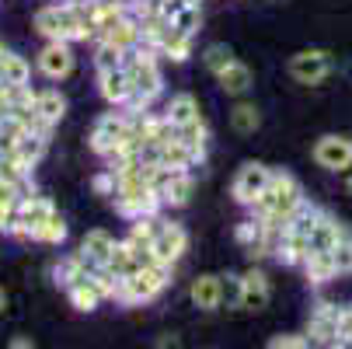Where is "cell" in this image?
<instances>
[{"label": "cell", "instance_id": "obj_1", "mask_svg": "<svg viewBox=\"0 0 352 349\" xmlns=\"http://www.w3.org/2000/svg\"><path fill=\"white\" fill-rule=\"evenodd\" d=\"M157 49L154 45H133L122 53V67L133 81V98L126 102V112H146L157 102V94L164 91V77H161V63H157Z\"/></svg>", "mask_w": 352, "mask_h": 349}, {"label": "cell", "instance_id": "obj_2", "mask_svg": "<svg viewBox=\"0 0 352 349\" xmlns=\"http://www.w3.org/2000/svg\"><path fill=\"white\" fill-rule=\"evenodd\" d=\"M304 199H307V195H304V185H300L289 171H272L265 192H262L248 210L255 213V217H262L272 231H283V227L289 224V217L300 210V203H304Z\"/></svg>", "mask_w": 352, "mask_h": 349}, {"label": "cell", "instance_id": "obj_3", "mask_svg": "<svg viewBox=\"0 0 352 349\" xmlns=\"http://www.w3.org/2000/svg\"><path fill=\"white\" fill-rule=\"evenodd\" d=\"M35 32L42 39H63V42H91V28L84 25L74 0H53L35 14Z\"/></svg>", "mask_w": 352, "mask_h": 349}, {"label": "cell", "instance_id": "obj_4", "mask_svg": "<svg viewBox=\"0 0 352 349\" xmlns=\"http://www.w3.org/2000/svg\"><path fill=\"white\" fill-rule=\"evenodd\" d=\"M171 283V266H143L140 273L126 276L119 283V293H116V304H146V301H154V297H161Z\"/></svg>", "mask_w": 352, "mask_h": 349}, {"label": "cell", "instance_id": "obj_5", "mask_svg": "<svg viewBox=\"0 0 352 349\" xmlns=\"http://www.w3.org/2000/svg\"><path fill=\"white\" fill-rule=\"evenodd\" d=\"M126 133H129V112L126 109H112V112H105L102 119L94 123V129L87 136V147L102 161H109V158H116V151L122 147Z\"/></svg>", "mask_w": 352, "mask_h": 349}, {"label": "cell", "instance_id": "obj_6", "mask_svg": "<svg viewBox=\"0 0 352 349\" xmlns=\"http://www.w3.org/2000/svg\"><path fill=\"white\" fill-rule=\"evenodd\" d=\"M38 74L45 81H67L77 67V56H74V42H63V39H45V45L38 49Z\"/></svg>", "mask_w": 352, "mask_h": 349}, {"label": "cell", "instance_id": "obj_7", "mask_svg": "<svg viewBox=\"0 0 352 349\" xmlns=\"http://www.w3.org/2000/svg\"><path fill=\"white\" fill-rule=\"evenodd\" d=\"M154 192L161 195V207H185L195 192V175L185 168H157L154 175Z\"/></svg>", "mask_w": 352, "mask_h": 349}, {"label": "cell", "instance_id": "obj_8", "mask_svg": "<svg viewBox=\"0 0 352 349\" xmlns=\"http://www.w3.org/2000/svg\"><path fill=\"white\" fill-rule=\"evenodd\" d=\"M286 70H289V77H293L296 84L318 87V84L335 70V60H331V53H324V49H304V53L289 56Z\"/></svg>", "mask_w": 352, "mask_h": 349}, {"label": "cell", "instance_id": "obj_9", "mask_svg": "<svg viewBox=\"0 0 352 349\" xmlns=\"http://www.w3.org/2000/svg\"><path fill=\"white\" fill-rule=\"evenodd\" d=\"M272 171H276V168H269V165H262V161H248V165H241L237 175H234V182H230V195L237 199L241 207H251V203H255V199L265 192Z\"/></svg>", "mask_w": 352, "mask_h": 349}, {"label": "cell", "instance_id": "obj_10", "mask_svg": "<svg viewBox=\"0 0 352 349\" xmlns=\"http://www.w3.org/2000/svg\"><path fill=\"white\" fill-rule=\"evenodd\" d=\"M342 311L345 308L328 304V301H321L311 311V325H307L311 346H342Z\"/></svg>", "mask_w": 352, "mask_h": 349}, {"label": "cell", "instance_id": "obj_11", "mask_svg": "<svg viewBox=\"0 0 352 349\" xmlns=\"http://www.w3.org/2000/svg\"><path fill=\"white\" fill-rule=\"evenodd\" d=\"M314 161L324 171H349L352 168V136H321L314 143Z\"/></svg>", "mask_w": 352, "mask_h": 349}, {"label": "cell", "instance_id": "obj_12", "mask_svg": "<svg viewBox=\"0 0 352 349\" xmlns=\"http://www.w3.org/2000/svg\"><path fill=\"white\" fill-rule=\"evenodd\" d=\"M188 252V234H185V227L182 224H171V220H164V227H161V234L154 237V255H157V262L161 266H178V259Z\"/></svg>", "mask_w": 352, "mask_h": 349}, {"label": "cell", "instance_id": "obj_13", "mask_svg": "<svg viewBox=\"0 0 352 349\" xmlns=\"http://www.w3.org/2000/svg\"><path fill=\"white\" fill-rule=\"evenodd\" d=\"M98 91L112 109H126V102L133 98V81L126 74V67H112V70H98Z\"/></svg>", "mask_w": 352, "mask_h": 349}, {"label": "cell", "instance_id": "obj_14", "mask_svg": "<svg viewBox=\"0 0 352 349\" xmlns=\"http://www.w3.org/2000/svg\"><path fill=\"white\" fill-rule=\"evenodd\" d=\"M53 213H60V210L53 207V199H45V195H38V192L21 195V199H18V220L25 224V241H32V227L45 224Z\"/></svg>", "mask_w": 352, "mask_h": 349}, {"label": "cell", "instance_id": "obj_15", "mask_svg": "<svg viewBox=\"0 0 352 349\" xmlns=\"http://www.w3.org/2000/svg\"><path fill=\"white\" fill-rule=\"evenodd\" d=\"M188 297H192V304H195L199 311H220V308H223L220 276H213V273L195 276V279H192V286H188Z\"/></svg>", "mask_w": 352, "mask_h": 349}, {"label": "cell", "instance_id": "obj_16", "mask_svg": "<svg viewBox=\"0 0 352 349\" xmlns=\"http://www.w3.org/2000/svg\"><path fill=\"white\" fill-rule=\"evenodd\" d=\"M241 308L244 311H265L269 308V279L262 269H248L241 276Z\"/></svg>", "mask_w": 352, "mask_h": 349}, {"label": "cell", "instance_id": "obj_17", "mask_svg": "<svg viewBox=\"0 0 352 349\" xmlns=\"http://www.w3.org/2000/svg\"><path fill=\"white\" fill-rule=\"evenodd\" d=\"M217 81H220L223 94L241 98V94H248V91H251V84H255V74H251V67H248V63L234 60V63H227V67L217 74Z\"/></svg>", "mask_w": 352, "mask_h": 349}, {"label": "cell", "instance_id": "obj_18", "mask_svg": "<svg viewBox=\"0 0 352 349\" xmlns=\"http://www.w3.org/2000/svg\"><path fill=\"white\" fill-rule=\"evenodd\" d=\"M67 297H70V304H74L77 311L91 315V311L102 308V301H105V290L98 286L91 276H84V279H77L74 286H67Z\"/></svg>", "mask_w": 352, "mask_h": 349}, {"label": "cell", "instance_id": "obj_19", "mask_svg": "<svg viewBox=\"0 0 352 349\" xmlns=\"http://www.w3.org/2000/svg\"><path fill=\"white\" fill-rule=\"evenodd\" d=\"M300 269L307 273V283H311V286H321V283H331V279L342 276L331 248H328V252H314V255H307V262L300 266Z\"/></svg>", "mask_w": 352, "mask_h": 349}, {"label": "cell", "instance_id": "obj_20", "mask_svg": "<svg viewBox=\"0 0 352 349\" xmlns=\"http://www.w3.org/2000/svg\"><path fill=\"white\" fill-rule=\"evenodd\" d=\"M80 252L91 255L94 262L109 266V259H112V252H116V237H112L109 231H102V227H94V231H87V234L80 237Z\"/></svg>", "mask_w": 352, "mask_h": 349}, {"label": "cell", "instance_id": "obj_21", "mask_svg": "<svg viewBox=\"0 0 352 349\" xmlns=\"http://www.w3.org/2000/svg\"><path fill=\"white\" fill-rule=\"evenodd\" d=\"M192 42H195V35H188V32L175 28V21H171V32H168V39L161 42V49H157V53H161L164 60L185 63V60L192 56Z\"/></svg>", "mask_w": 352, "mask_h": 349}, {"label": "cell", "instance_id": "obj_22", "mask_svg": "<svg viewBox=\"0 0 352 349\" xmlns=\"http://www.w3.org/2000/svg\"><path fill=\"white\" fill-rule=\"evenodd\" d=\"M178 140L188 147V151L203 161L206 158V143H210V129H206V119L199 116V119H192V123H185V126H178Z\"/></svg>", "mask_w": 352, "mask_h": 349}, {"label": "cell", "instance_id": "obj_23", "mask_svg": "<svg viewBox=\"0 0 352 349\" xmlns=\"http://www.w3.org/2000/svg\"><path fill=\"white\" fill-rule=\"evenodd\" d=\"M35 109H38V116H42L49 126H56V123L67 116V98H63L56 87H45V91L35 94Z\"/></svg>", "mask_w": 352, "mask_h": 349}, {"label": "cell", "instance_id": "obj_24", "mask_svg": "<svg viewBox=\"0 0 352 349\" xmlns=\"http://www.w3.org/2000/svg\"><path fill=\"white\" fill-rule=\"evenodd\" d=\"M109 269H112L116 276H122V279L143 269V262H140V255H136V248H133L126 237L116 241V252H112V259H109Z\"/></svg>", "mask_w": 352, "mask_h": 349}, {"label": "cell", "instance_id": "obj_25", "mask_svg": "<svg viewBox=\"0 0 352 349\" xmlns=\"http://www.w3.org/2000/svg\"><path fill=\"white\" fill-rule=\"evenodd\" d=\"M161 227H164V217L161 213H143V217H133L126 237L133 244H154V237L161 234Z\"/></svg>", "mask_w": 352, "mask_h": 349}, {"label": "cell", "instance_id": "obj_26", "mask_svg": "<svg viewBox=\"0 0 352 349\" xmlns=\"http://www.w3.org/2000/svg\"><path fill=\"white\" fill-rule=\"evenodd\" d=\"M164 119L178 129V126H185V123L199 119V102H195L192 94H175L171 102L164 105Z\"/></svg>", "mask_w": 352, "mask_h": 349}, {"label": "cell", "instance_id": "obj_27", "mask_svg": "<svg viewBox=\"0 0 352 349\" xmlns=\"http://www.w3.org/2000/svg\"><path fill=\"white\" fill-rule=\"evenodd\" d=\"M45 151H49V136H38V133H21L18 140H14V154L25 161V165H38L42 158H45Z\"/></svg>", "mask_w": 352, "mask_h": 349}, {"label": "cell", "instance_id": "obj_28", "mask_svg": "<svg viewBox=\"0 0 352 349\" xmlns=\"http://www.w3.org/2000/svg\"><path fill=\"white\" fill-rule=\"evenodd\" d=\"M230 126H234V133L251 136V133L262 126V112H258V105H255V102H237V105L230 109Z\"/></svg>", "mask_w": 352, "mask_h": 349}, {"label": "cell", "instance_id": "obj_29", "mask_svg": "<svg viewBox=\"0 0 352 349\" xmlns=\"http://www.w3.org/2000/svg\"><path fill=\"white\" fill-rule=\"evenodd\" d=\"M0 81H8V84H28L32 81V63L18 53H0Z\"/></svg>", "mask_w": 352, "mask_h": 349}, {"label": "cell", "instance_id": "obj_30", "mask_svg": "<svg viewBox=\"0 0 352 349\" xmlns=\"http://www.w3.org/2000/svg\"><path fill=\"white\" fill-rule=\"evenodd\" d=\"M112 45H119L122 49V53H126V49H133V45H140L143 42V35H140V21L133 18V14H126L122 21H116L112 28H109V35H105Z\"/></svg>", "mask_w": 352, "mask_h": 349}, {"label": "cell", "instance_id": "obj_31", "mask_svg": "<svg viewBox=\"0 0 352 349\" xmlns=\"http://www.w3.org/2000/svg\"><path fill=\"white\" fill-rule=\"evenodd\" d=\"M32 241H38V244H63L67 241V220L60 213H53L45 224L32 227Z\"/></svg>", "mask_w": 352, "mask_h": 349}, {"label": "cell", "instance_id": "obj_32", "mask_svg": "<svg viewBox=\"0 0 352 349\" xmlns=\"http://www.w3.org/2000/svg\"><path fill=\"white\" fill-rule=\"evenodd\" d=\"M112 67H122V49L112 45L109 39H98L94 42V70H112Z\"/></svg>", "mask_w": 352, "mask_h": 349}, {"label": "cell", "instance_id": "obj_33", "mask_svg": "<svg viewBox=\"0 0 352 349\" xmlns=\"http://www.w3.org/2000/svg\"><path fill=\"white\" fill-rule=\"evenodd\" d=\"M227 63H234V53H230V49H227L223 42H213V45H206V49H203V67H206L213 77H217Z\"/></svg>", "mask_w": 352, "mask_h": 349}, {"label": "cell", "instance_id": "obj_34", "mask_svg": "<svg viewBox=\"0 0 352 349\" xmlns=\"http://www.w3.org/2000/svg\"><path fill=\"white\" fill-rule=\"evenodd\" d=\"M53 276H56V286H60V290H67V286H74L77 279H84L87 273L80 269V262H77L74 255H67V259H60V262H56Z\"/></svg>", "mask_w": 352, "mask_h": 349}, {"label": "cell", "instance_id": "obj_35", "mask_svg": "<svg viewBox=\"0 0 352 349\" xmlns=\"http://www.w3.org/2000/svg\"><path fill=\"white\" fill-rule=\"evenodd\" d=\"M331 252H335L338 273H342V276H349V273H352V231H349V227L342 231V237H338V244L331 248Z\"/></svg>", "mask_w": 352, "mask_h": 349}, {"label": "cell", "instance_id": "obj_36", "mask_svg": "<svg viewBox=\"0 0 352 349\" xmlns=\"http://www.w3.org/2000/svg\"><path fill=\"white\" fill-rule=\"evenodd\" d=\"M220 290H223V304L227 308H241V290H244L241 286V276H230V273L220 276Z\"/></svg>", "mask_w": 352, "mask_h": 349}, {"label": "cell", "instance_id": "obj_37", "mask_svg": "<svg viewBox=\"0 0 352 349\" xmlns=\"http://www.w3.org/2000/svg\"><path fill=\"white\" fill-rule=\"evenodd\" d=\"M199 25H203V11H199V4H188V8L175 18V28H182V32H188V35H195Z\"/></svg>", "mask_w": 352, "mask_h": 349}, {"label": "cell", "instance_id": "obj_38", "mask_svg": "<svg viewBox=\"0 0 352 349\" xmlns=\"http://www.w3.org/2000/svg\"><path fill=\"white\" fill-rule=\"evenodd\" d=\"M272 349H307L311 346V335H276L269 339Z\"/></svg>", "mask_w": 352, "mask_h": 349}, {"label": "cell", "instance_id": "obj_39", "mask_svg": "<svg viewBox=\"0 0 352 349\" xmlns=\"http://www.w3.org/2000/svg\"><path fill=\"white\" fill-rule=\"evenodd\" d=\"M18 224V203H0V234H11Z\"/></svg>", "mask_w": 352, "mask_h": 349}, {"label": "cell", "instance_id": "obj_40", "mask_svg": "<svg viewBox=\"0 0 352 349\" xmlns=\"http://www.w3.org/2000/svg\"><path fill=\"white\" fill-rule=\"evenodd\" d=\"M18 199H21V189L8 178H0V203H18Z\"/></svg>", "mask_w": 352, "mask_h": 349}, {"label": "cell", "instance_id": "obj_41", "mask_svg": "<svg viewBox=\"0 0 352 349\" xmlns=\"http://www.w3.org/2000/svg\"><path fill=\"white\" fill-rule=\"evenodd\" d=\"M342 346L352 349V308L342 311Z\"/></svg>", "mask_w": 352, "mask_h": 349}, {"label": "cell", "instance_id": "obj_42", "mask_svg": "<svg viewBox=\"0 0 352 349\" xmlns=\"http://www.w3.org/2000/svg\"><path fill=\"white\" fill-rule=\"evenodd\" d=\"M35 342L28 339V335H18V339H11V349H32Z\"/></svg>", "mask_w": 352, "mask_h": 349}, {"label": "cell", "instance_id": "obj_43", "mask_svg": "<svg viewBox=\"0 0 352 349\" xmlns=\"http://www.w3.org/2000/svg\"><path fill=\"white\" fill-rule=\"evenodd\" d=\"M4 304H8V297H4V290H0V311H4Z\"/></svg>", "mask_w": 352, "mask_h": 349}, {"label": "cell", "instance_id": "obj_44", "mask_svg": "<svg viewBox=\"0 0 352 349\" xmlns=\"http://www.w3.org/2000/svg\"><path fill=\"white\" fill-rule=\"evenodd\" d=\"M0 53H4V45H0Z\"/></svg>", "mask_w": 352, "mask_h": 349}]
</instances>
